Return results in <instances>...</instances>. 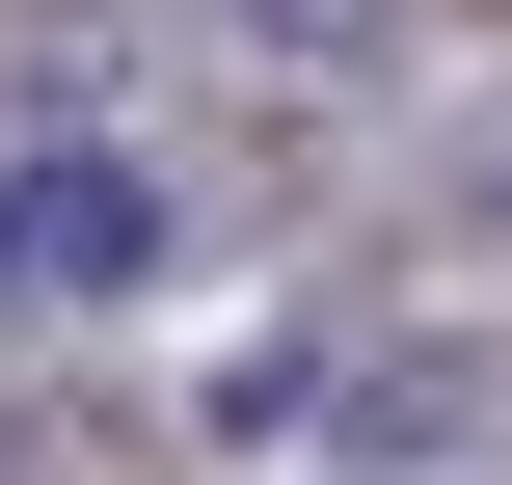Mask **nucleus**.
<instances>
[{"mask_svg":"<svg viewBox=\"0 0 512 485\" xmlns=\"http://www.w3.org/2000/svg\"><path fill=\"white\" fill-rule=\"evenodd\" d=\"M243 27H270V54H351V27H378V0H243Z\"/></svg>","mask_w":512,"mask_h":485,"instance_id":"2","label":"nucleus"},{"mask_svg":"<svg viewBox=\"0 0 512 485\" xmlns=\"http://www.w3.org/2000/svg\"><path fill=\"white\" fill-rule=\"evenodd\" d=\"M135 243H162V189H135V162H54V189H0V297H108Z\"/></svg>","mask_w":512,"mask_h":485,"instance_id":"1","label":"nucleus"}]
</instances>
